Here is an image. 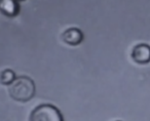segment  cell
<instances>
[{
	"mask_svg": "<svg viewBox=\"0 0 150 121\" xmlns=\"http://www.w3.org/2000/svg\"><path fill=\"white\" fill-rule=\"evenodd\" d=\"M116 121H120V120H116Z\"/></svg>",
	"mask_w": 150,
	"mask_h": 121,
	"instance_id": "cell-8",
	"label": "cell"
},
{
	"mask_svg": "<svg viewBox=\"0 0 150 121\" xmlns=\"http://www.w3.org/2000/svg\"><path fill=\"white\" fill-rule=\"evenodd\" d=\"M29 121H64L62 113L50 104H41L32 110Z\"/></svg>",
	"mask_w": 150,
	"mask_h": 121,
	"instance_id": "cell-2",
	"label": "cell"
},
{
	"mask_svg": "<svg viewBox=\"0 0 150 121\" xmlns=\"http://www.w3.org/2000/svg\"><path fill=\"white\" fill-rule=\"evenodd\" d=\"M16 79H17L16 73L13 70L6 69L1 72V83H2L3 85H11Z\"/></svg>",
	"mask_w": 150,
	"mask_h": 121,
	"instance_id": "cell-6",
	"label": "cell"
},
{
	"mask_svg": "<svg viewBox=\"0 0 150 121\" xmlns=\"http://www.w3.org/2000/svg\"><path fill=\"white\" fill-rule=\"evenodd\" d=\"M1 13L8 18H13L19 13L20 7L16 0H0Z\"/></svg>",
	"mask_w": 150,
	"mask_h": 121,
	"instance_id": "cell-5",
	"label": "cell"
},
{
	"mask_svg": "<svg viewBox=\"0 0 150 121\" xmlns=\"http://www.w3.org/2000/svg\"><path fill=\"white\" fill-rule=\"evenodd\" d=\"M62 39L65 43L71 46L78 45L83 40V33L78 28H69L63 33Z\"/></svg>",
	"mask_w": 150,
	"mask_h": 121,
	"instance_id": "cell-4",
	"label": "cell"
},
{
	"mask_svg": "<svg viewBox=\"0 0 150 121\" xmlns=\"http://www.w3.org/2000/svg\"><path fill=\"white\" fill-rule=\"evenodd\" d=\"M131 56L135 63L145 65L150 62V46L145 43L137 44L134 46Z\"/></svg>",
	"mask_w": 150,
	"mask_h": 121,
	"instance_id": "cell-3",
	"label": "cell"
},
{
	"mask_svg": "<svg viewBox=\"0 0 150 121\" xmlns=\"http://www.w3.org/2000/svg\"><path fill=\"white\" fill-rule=\"evenodd\" d=\"M8 94L16 102H29L35 96V83L28 76H19L8 86Z\"/></svg>",
	"mask_w": 150,
	"mask_h": 121,
	"instance_id": "cell-1",
	"label": "cell"
},
{
	"mask_svg": "<svg viewBox=\"0 0 150 121\" xmlns=\"http://www.w3.org/2000/svg\"><path fill=\"white\" fill-rule=\"evenodd\" d=\"M17 2H20V1H25V0H16Z\"/></svg>",
	"mask_w": 150,
	"mask_h": 121,
	"instance_id": "cell-7",
	"label": "cell"
}]
</instances>
